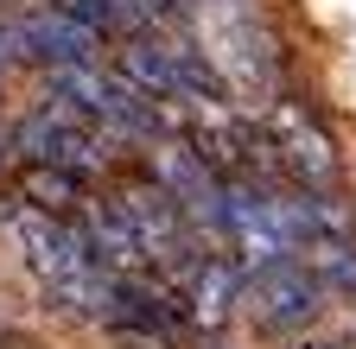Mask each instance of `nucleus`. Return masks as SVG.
<instances>
[{"label":"nucleus","instance_id":"nucleus-7","mask_svg":"<svg viewBox=\"0 0 356 349\" xmlns=\"http://www.w3.org/2000/svg\"><path fill=\"white\" fill-rule=\"evenodd\" d=\"M19 203L70 223V216L89 203V178H76V171H64V165H26L19 171Z\"/></svg>","mask_w":356,"mask_h":349},{"label":"nucleus","instance_id":"nucleus-4","mask_svg":"<svg viewBox=\"0 0 356 349\" xmlns=\"http://www.w3.org/2000/svg\"><path fill=\"white\" fill-rule=\"evenodd\" d=\"M19 26V45H26V64H44V70H76V64H102V38L89 32L83 19H70L58 0H38L32 13L13 19Z\"/></svg>","mask_w":356,"mask_h":349},{"label":"nucleus","instance_id":"nucleus-6","mask_svg":"<svg viewBox=\"0 0 356 349\" xmlns=\"http://www.w3.org/2000/svg\"><path fill=\"white\" fill-rule=\"evenodd\" d=\"M115 83H127L140 102L165 108L178 102V76H172V51H165V38L140 32V38H127V45L115 51Z\"/></svg>","mask_w":356,"mask_h":349},{"label":"nucleus","instance_id":"nucleus-10","mask_svg":"<svg viewBox=\"0 0 356 349\" xmlns=\"http://www.w3.org/2000/svg\"><path fill=\"white\" fill-rule=\"evenodd\" d=\"M7 159H13V134H0V171H7Z\"/></svg>","mask_w":356,"mask_h":349},{"label":"nucleus","instance_id":"nucleus-9","mask_svg":"<svg viewBox=\"0 0 356 349\" xmlns=\"http://www.w3.org/2000/svg\"><path fill=\"white\" fill-rule=\"evenodd\" d=\"M7 64H26V45H19V26L0 19V76H7Z\"/></svg>","mask_w":356,"mask_h":349},{"label":"nucleus","instance_id":"nucleus-11","mask_svg":"<svg viewBox=\"0 0 356 349\" xmlns=\"http://www.w3.org/2000/svg\"><path fill=\"white\" fill-rule=\"evenodd\" d=\"M305 349H350V343H305Z\"/></svg>","mask_w":356,"mask_h":349},{"label":"nucleus","instance_id":"nucleus-5","mask_svg":"<svg viewBox=\"0 0 356 349\" xmlns=\"http://www.w3.org/2000/svg\"><path fill=\"white\" fill-rule=\"evenodd\" d=\"M13 235H19L32 273H38L44 286H58V280H70V273H83V267H96V260H89V248H83V235H76V223L44 216V210H32V203H19Z\"/></svg>","mask_w":356,"mask_h":349},{"label":"nucleus","instance_id":"nucleus-1","mask_svg":"<svg viewBox=\"0 0 356 349\" xmlns=\"http://www.w3.org/2000/svg\"><path fill=\"white\" fill-rule=\"evenodd\" d=\"M108 146H115V140L102 134V127L76 121V114L58 108V102L32 108V114L13 127V153H19L26 165H64V171H76V178L108 171Z\"/></svg>","mask_w":356,"mask_h":349},{"label":"nucleus","instance_id":"nucleus-12","mask_svg":"<svg viewBox=\"0 0 356 349\" xmlns=\"http://www.w3.org/2000/svg\"><path fill=\"white\" fill-rule=\"evenodd\" d=\"M0 83H7V76H0Z\"/></svg>","mask_w":356,"mask_h":349},{"label":"nucleus","instance_id":"nucleus-2","mask_svg":"<svg viewBox=\"0 0 356 349\" xmlns=\"http://www.w3.org/2000/svg\"><path fill=\"white\" fill-rule=\"evenodd\" d=\"M261 134H267V153L286 165V178L299 191H331L337 185V171H343L337 146H331V134L318 127V114H312L305 102H267Z\"/></svg>","mask_w":356,"mask_h":349},{"label":"nucleus","instance_id":"nucleus-3","mask_svg":"<svg viewBox=\"0 0 356 349\" xmlns=\"http://www.w3.org/2000/svg\"><path fill=\"white\" fill-rule=\"evenodd\" d=\"M325 298H331V292L312 280L299 260L242 273V312H248L254 324H267V330H305V324H318Z\"/></svg>","mask_w":356,"mask_h":349},{"label":"nucleus","instance_id":"nucleus-8","mask_svg":"<svg viewBox=\"0 0 356 349\" xmlns=\"http://www.w3.org/2000/svg\"><path fill=\"white\" fill-rule=\"evenodd\" d=\"M299 267L318 280L325 292H343L356 298V241H337V235H312L299 248Z\"/></svg>","mask_w":356,"mask_h":349}]
</instances>
